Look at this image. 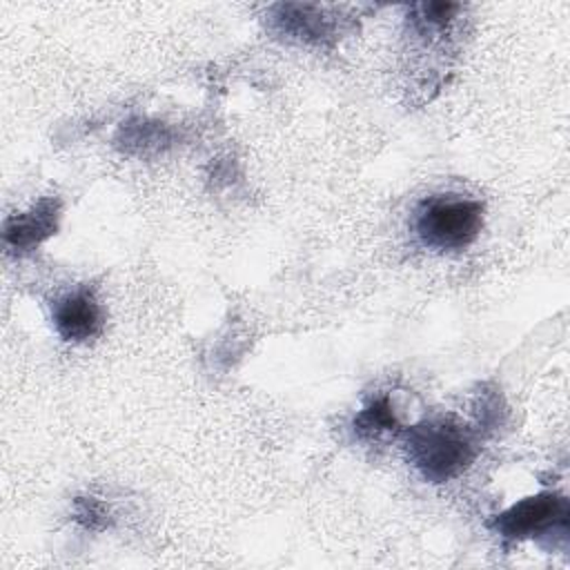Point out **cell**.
I'll use <instances>...</instances> for the list:
<instances>
[{"instance_id":"2","label":"cell","mask_w":570,"mask_h":570,"mask_svg":"<svg viewBox=\"0 0 570 570\" xmlns=\"http://www.w3.org/2000/svg\"><path fill=\"white\" fill-rule=\"evenodd\" d=\"M423 245L439 252L468 247L483 227V203L454 194L432 196L421 203L414 218Z\"/></svg>"},{"instance_id":"4","label":"cell","mask_w":570,"mask_h":570,"mask_svg":"<svg viewBox=\"0 0 570 570\" xmlns=\"http://www.w3.org/2000/svg\"><path fill=\"white\" fill-rule=\"evenodd\" d=\"M60 205L56 198H42L24 214H16L4 220L2 240L9 252L22 254L49 238L58 227Z\"/></svg>"},{"instance_id":"7","label":"cell","mask_w":570,"mask_h":570,"mask_svg":"<svg viewBox=\"0 0 570 570\" xmlns=\"http://www.w3.org/2000/svg\"><path fill=\"white\" fill-rule=\"evenodd\" d=\"M283 11V18H278L285 27L287 33H294V36H301L305 40H318L323 36H327V27L323 22L321 16H307L309 7H294V4H287V7H281Z\"/></svg>"},{"instance_id":"1","label":"cell","mask_w":570,"mask_h":570,"mask_svg":"<svg viewBox=\"0 0 570 570\" xmlns=\"http://www.w3.org/2000/svg\"><path fill=\"white\" fill-rule=\"evenodd\" d=\"M407 454L430 483L459 476L476 456L474 434L454 419H432L407 430Z\"/></svg>"},{"instance_id":"8","label":"cell","mask_w":570,"mask_h":570,"mask_svg":"<svg viewBox=\"0 0 570 570\" xmlns=\"http://www.w3.org/2000/svg\"><path fill=\"white\" fill-rule=\"evenodd\" d=\"M73 519L87 530H105L109 525V510L94 497H78L73 505Z\"/></svg>"},{"instance_id":"5","label":"cell","mask_w":570,"mask_h":570,"mask_svg":"<svg viewBox=\"0 0 570 570\" xmlns=\"http://www.w3.org/2000/svg\"><path fill=\"white\" fill-rule=\"evenodd\" d=\"M56 332L65 341L82 343L94 338L102 327V312L91 292L78 289L62 296L53 307Z\"/></svg>"},{"instance_id":"6","label":"cell","mask_w":570,"mask_h":570,"mask_svg":"<svg viewBox=\"0 0 570 570\" xmlns=\"http://www.w3.org/2000/svg\"><path fill=\"white\" fill-rule=\"evenodd\" d=\"M396 428H399V423H396V416H394V410H392L387 396L372 401L354 419V432L363 439H374V436H379L383 432H392Z\"/></svg>"},{"instance_id":"3","label":"cell","mask_w":570,"mask_h":570,"mask_svg":"<svg viewBox=\"0 0 570 570\" xmlns=\"http://www.w3.org/2000/svg\"><path fill=\"white\" fill-rule=\"evenodd\" d=\"M570 517V503L563 494L541 492L510 505L505 512L492 519L494 532L508 541L546 534L554 528H566Z\"/></svg>"}]
</instances>
